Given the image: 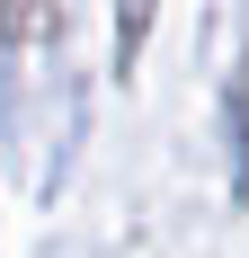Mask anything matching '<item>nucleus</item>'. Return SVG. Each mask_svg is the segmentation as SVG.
Segmentation results:
<instances>
[{"label":"nucleus","mask_w":249,"mask_h":258,"mask_svg":"<svg viewBox=\"0 0 249 258\" xmlns=\"http://www.w3.org/2000/svg\"><path fill=\"white\" fill-rule=\"evenodd\" d=\"M231 152H240V196H249V53H240V72H231Z\"/></svg>","instance_id":"nucleus-1"}]
</instances>
